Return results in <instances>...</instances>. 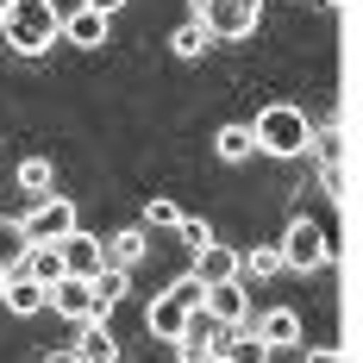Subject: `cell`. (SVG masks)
Wrapping results in <instances>:
<instances>
[{"label":"cell","mask_w":363,"mask_h":363,"mask_svg":"<svg viewBox=\"0 0 363 363\" xmlns=\"http://www.w3.org/2000/svg\"><path fill=\"white\" fill-rule=\"evenodd\" d=\"M0 38H6L19 57H44V50L63 38L57 0H0Z\"/></svg>","instance_id":"1"},{"label":"cell","mask_w":363,"mask_h":363,"mask_svg":"<svg viewBox=\"0 0 363 363\" xmlns=\"http://www.w3.org/2000/svg\"><path fill=\"white\" fill-rule=\"evenodd\" d=\"M251 138H257V150H263V157H301V150H307V138H313V125H307V113H301V107L276 101V107L257 113Z\"/></svg>","instance_id":"2"},{"label":"cell","mask_w":363,"mask_h":363,"mask_svg":"<svg viewBox=\"0 0 363 363\" xmlns=\"http://www.w3.org/2000/svg\"><path fill=\"white\" fill-rule=\"evenodd\" d=\"M276 251H282V269H294V276H313V269H326V263H332V251H338V245H332V232L320 225V219L294 213Z\"/></svg>","instance_id":"3"},{"label":"cell","mask_w":363,"mask_h":363,"mask_svg":"<svg viewBox=\"0 0 363 363\" xmlns=\"http://www.w3.org/2000/svg\"><path fill=\"white\" fill-rule=\"evenodd\" d=\"M201 294H207V282H201L194 269H188V276H176V282H169V289L145 307V332H150V338H163V345H176L182 320H188V307H201Z\"/></svg>","instance_id":"4"},{"label":"cell","mask_w":363,"mask_h":363,"mask_svg":"<svg viewBox=\"0 0 363 363\" xmlns=\"http://www.w3.org/2000/svg\"><path fill=\"white\" fill-rule=\"evenodd\" d=\"M69 225H75V201L44 188V194H32V213L19 219V238H26V245H50V238H63Z\"/></svg>","instance_id":"5"},{"label":"cell","mask_w":363,"mask_h":363,"mask_svg":"<svg viewBox=\"0 0 363 363\" xmlns=\"http://www.w3.org/2000/svg\"><path fill=\"white\" fill-rule=\"evenodd\" d=\"M194 19L213 38H251L263 19V0H194Z\"/></svg>","instance_id":"6"},{"label":"cell","mask_w":363,"mask_h":363,"mask_svg":"<svg viewBox=\"0 0 363 363\" xmlns=\"http://www.w3.org/2000/svg\"><path fill=\"white\" fill-rule=\"evenodd\" d=\"M201 307L213 313L219 326H245V320H251V294H245V276H225V282H207Z\"/></svg>","instance_id":"7"},{"label":"cell","mask_w":363,"mask_h":363,"mask_svg":"<svg viewBox=\"0 0 363 363\" xmlns=\"http://www.w3.org/2000/svg\"><path fill=\"white\" fill-rule=\"evenodd\" d=\"M44 301H50L63 320H75V326H82V320H94V282H88V276H69V269H63V276L50 282Z\"/></svg>","instance_id":"8"},{"label":"cell","mask_w":363,"mask_h":363,"mask_svg":"<svg viewBox=\"0 0 363 363\" xmlns=\"http://www.w3.org/2000/svg\"><path fill=\"white\" fill-rule=\"evenodd\" d=\"M251 338L263 351H289V345H301V313H294V307H269L251 326Z\"/></svg>","instance_id":"9"},{"label":"cell","mask_w":363,"mask_h":363,"mask_svg":"<svg viewBox=\"0 0 363 363\" xmlns=\"http://www.w3.org/2000/svg\"><path fill=\"white\" fill-rule=\"evenodd\" d=\"M57 251H63V269H69V276H94V269L107 263V257H101V238H88L82 225H69V232L57 238Z\"/></svg>","instance_id":"10"},{"label":"cell","mask_w":363,"mask_h":363,"mask_svg":"<svg viewBox=\"0 0 363 363\" xmlns=\"http://www.w3.org/2000/svg\"><path fill=\"white\" fill-rule=\"evenodd\" d=\"M88 282H94V320H107L113 307H119V301L132 294V269H119V263H101V269H94Z\"/></svg>","instance_id":"11"},{"label":"cell","mask_w":363,"mask_h":363,"mask_svg":"<svg viewBox=\"0 0 363 363\" xmlns=\"http://www.w3.org/2000/svg\"><path fill=\"white\" fill-rule=\"evenodd\" d=\"M307 150L320 157V182H326V194H338V188H345V176H338V157H345V132H338V125H326V132H313V138H307Z\"/></svg>","instance_id":"12"},{"label":"cell","mask_w":363,"mask_h":363,"mask_svg":"<svg viewBox=\"0 0 363 363\" xmlns=\"http://www.w3.org/2000/svg\"><path fill=\"white\" fill-rule=\"evenodd\" d=\"M107 13H94V6H75V13H63V38L69 44H82V50H94V44H107Z\"/></svg>","instance_id":"13"},{"label":"cell","mask_w":363,"mask_h":363,"mask_svg":"<svg viewBox=\"0 0 363 363\" xmlns=\"http://www.w3.org/2000/svg\"><path fill=\"white\" fill-rule=\"evenodd\" d=\"M69 357H88V363H113V357H119V338L107 332V320H82V338L69 345Z\"/></svg>","instance_id":"14"},{"label":"cell","mask_w":363,"mask_h":363,"mask_svg":"<svg viewBox=\"0 0 363 363\" xmlns=\"http://www.w3.org/2000/svg\"><path fill=\"white\" fill-rule=\"evenodd\" d=\"M194 276H201V282L238 276V251H232V245H201V251H194Z\"/></svg>","instance_id":"15"},{"label":"cell","mask_w":363,"mask_h":363,"mask_svg":"<svg viewBox=\"0 0 363 363\" xmlns=\"http://www.w3.org/2000/svg\"><path fill=\"white\" fill-rule=\"evenodd\" d=\"M238 276H251V282H276V276H282V251H276V245H251V251H238Z\"/></svg>","instance_id":"16"},{"label":"cell","mask_w":363,"mask_h":363,"mask_svg":"<svg viewBox=\"0 0 363 363\" xmlns=\"http://www.w3.org/2000/svg\"><path fill=\"white\" fill-rule=\"evenodd\" d=\"M101 257H107V263H119V269H132V263L145 257V232H138V225H125V232L101 238Z\"/></svg>","instance_id":"17"},{"label":"cell","mask_w":363,"mask_h":363,"mask_svg":"<svg viewBox=\"0 0 363 363\" xmlns=\"http://www.w3.org/2000/svg\"><path fill=\"white\" fill-rule=\"evenodd\" d=\"M213 157H219V163H245V157H257V138H251V125H219V138H213Z\"/></svg>","instance_id":"18"},{"label":"cell","mask_w":363,"mask_h":363,"mask_svg":"<svg viewBox=\"0 0 363 363\" xmlns=\"http://www.w3.org/2000/svg\"><path fill=\"white\" fill-rule=\"evenodd\" d=\"M207 44H213V32H207L201 19H188V26H182V32L169 38V50H176V57H201Z\"/></svg>","instance_id":"19"},{"label":"cell","mask_w":363,"mask_h":363,"mask_svg":"<svg viewBox=\"0 0 363 363\" xmlns=\"http://www.w3.org/2000/svg\"><path fill=\"white\" fill-rule=\"evenodd\" d=\"M50 182H57V169H50V157H26V163H19V188H26V194H44Z\"/></svg>","instance_id":"20"},{"label":"cell","mask_w":363,"mask_h":363,"mask_svg":"<svg viewBox=\"0 0 363 363\" xmlns=\"http://www.w3.org/2000/svg\"><path fill=\"white\" fill-rule=\"evenodd\" d=\"M145 225H150V232H176V225H182V207L169 201V194H157V201L145 207Z\"/></svg>","instance_id":"21"},{"label":"cell","mask_w":363,"mask_h":363,"mask_svg":"<svg viewBox=\"0 0 363 363\" xmlns=\"http://www.w3.org/2000/svg\"><path fill=\"white\" fill-rule=\"evenodd\" d=\"M176 238H182V245H188V251H201V245H213V225H207V219H188V213H182Z\"/></svg>","instance_id":"22"},{"label":"cell","mask_w":363,"mask_h":363,"mask_svg":"<svg viewBox=\"0 0 363 363\" xmlns=\"http://www.w3.org/2000/svg\"><path fill=\"white\" fill-rule=\"evenodd\" d=\"M19 251H26V238H19V219H0V263H13Z\"/></svg>","instance_id":"23"},{"label":"cell","mask_w":363,"mask_h":363,"mask_svg":"<svg viewBox=\"0 0 363 363\" xmlns=\"http://www.w3.org/2000/svg\"><path fill=\"white\" fill-rule=\"evenodd\" d=\"M82 6H94V13H107V19H113V13H119L125 0H82Z\"/></svg>","instance_id":"24"},{"label":"cell","mask_w":363,"mask_h":363,"mask_svg":"<svg viewBox=\"0 0 363 363\" xmlns=\"http://www.w3.org/2000/svg\"><path fill=\"white\" fill-rule=\"evenodd\" d=\"M0 289H6V263H0Z\"/></svg>","instance_id":"25"}]
</instances>
